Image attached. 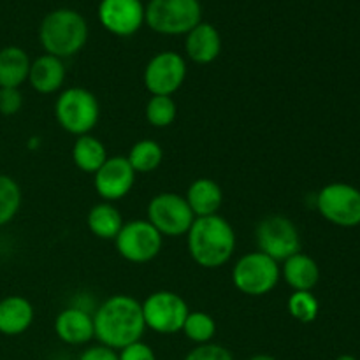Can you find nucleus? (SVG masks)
Returning <instances> with one entry per match:
<instances>
[{
  "label": "nucleus",
  "mask_w": 360,
  "mask_h": 360,
  "mask_svg": "<svg viewBox=\"0 0 360 360\" xmlns=\"http://www.w3.org/2000/svg\"><path fill=\"white\" fill-rule=\"evenodd\" d=\"M95 340L112 350H123L137 343L146 330L143 304L129 294L105 299L94 313Z\"/></svg>",
  "instance_id": "1"
},
{
  "label": "nucleus",
  "mask_w": 360,
  "mask_h": 360,
  "mask_svg": "<svg viewBox=\"0 0 360 360\" xmlns=\"http://www.w3.org/2000/svg\"><path fill=\"white\" fill-rule=\"evenodd\" d=\"M236 231L220 214L195 218L186 232V248L193 262L202 269H220L234 257Z\"/></svg>",
  "instance_id": "2"
},
{
  "label": "nucleus",
  "mask_w": 360,
  "mask_h": 360,
  "mask_svg": "<svg viewBox=\"0 0 360 360\" xmlns=\"http://www.w3.org/2000/svg\"><path fill=\"white\" fill-rule=\"evenodd\" d=\"M39 41L46 55L70 58L84 48L88 41V23L77 11L55 9L46 14L39 27Z\"/></svg>",
  "instance_id": "3"
},
{
  "label": "nucleus",
  "mask_w": 360,
  "mask_h": 360,
  "mask_svg": "<svg viewBox=\"0 0 360 360\" xmlns=\"http://www.w3.org/2000/svg\"><path fill=\"white\" fill-rule=\"evenodd\" d=\"M55 118L65 132L72 136H86L97 127L101 105L90 90L70 86L58 95L55 102Z\"/></svg>",
  "instance_id": "4"
},
{
  "label": "nucleus",
  "mask_w": 360,
  "mask_h": 360,
  "mask_svg": "<svg viewBox=\"0 0 360 360\" xmlns=\"http://www.w3.org/2000/svg\"><path fill=\"white\" fill-rule=\"evenodd\" d=\"M200 21L199 0H150L144 9V23L162 35H186Z\"/></svg>",
  "instance_id": "5"
},
{
  "label": "nucleus",
  "mask_w": 360,
  "mask_h": 360,
  "mask_svg": "<svg viewBox=\"0 0 360 360\" xmlns=\"http://www.w3.org/2000/svg\"><path fill=\"white\" fill-rule=\"evenodd\" d=\"M280 280V262L259 250L243 255L232 267V283L248 297H264L271 294Z\"/></svg>",
  "instance_id": "6"
},
{
  "label": "nucleus",
  "mask_w": 360,
  "mask_h": 360,
  "mask_svg": "<svg viewBox=\"0 0 360 360\" xmlns=\"http://www.w3.org/2000/svg\"><path fill=\"white\" fill-rule=\"evenodd\" d=\"M316 210L336 227H359L360 190L343 181L329 183L316 193Z\"/></svg>",
  "instance_id": "7"
},
{
  "label": "nucleus",
  "mask_w": 360,
  "mask_h": 360,
  "mask_svg": "<svg viewBox=\"0 0 360 360\" xmlns=\"http://www.w3.org/2000/svg\"><path fill=\"white\" fill-rule=\"evenodd\" d=\"M255 241L259 252L276 262H283L288 257L301 252V234L290 218L283 214H271L260 220L255 229Z\"/></svg>",
  "instance_id": "8"
},
{
  "label": "nucleus",
  "mask_w": 360,
  "mask_h": 360,
  "mask_svg": "<svg viewBox=\"0 0 360 360\" xmlns=\"http://www.w3.org/2000/svg\"><path fill=\"white\" fill-rule=\"evenodd\" d=\"M146 220L160 232L162 238H179L186 236L195 217L185 197L174 192H162L148 204Z\"/></svg>",
  "instance_id": "9"
},
{
  "label": "nucleus",
  "mask_w": 360,
  "mask_h": 360,
  "mask_svg": "<svg viewBox=\"0 0 360 360\" xmlns=\"http://www.w3.org/2000/svg\"><path fill=\"white\" fill-rule=\"evenodd\" d=\"M116 252L132 264H146L157 259L164 246V238L148 220L125 221L115 239Z\"/></svg>",
  "instance_id": "10"
},
{
  "label": "nucleus",
  "mask_w": 360,
  "mask_h": 360,
  "mask_svg": "<svg viewBox=\"0 0 360 360\" xmlns=\"http://www.w3.org/2000/svg\"><path fill=\"white\" fill-rule=\"evenodd\" d=\"M143 316L146 329L157 334H176L183 329L190 309L185 299L171 290L153 292L144 299Z\"/></svg>",
  "instance_id": "11"
},
{
  "label": "nucleus",
  "mask_w": 360,
  "mask_h": 360,
  "mask_svg": "<svg viewBox=\"0 0 360 360\" xmlns=\"http://www.w3.org/2000/svg\"><path fill=\"white\" fill-rule=\"evenodd\" d=\"M186 79V62L179 53L160 51L146 63L143 83L151 95L172 97Z\"/></svg>",
  "instance_id": "12"
},
{
  "label": "nucleus",
  "mask_w": 360,
  "mask_h": 360,
  "mask_svg": "<svg viewBox=\"0 0 360 360\" xmlns=\"http://www.w3.org/2000/svg\"><path fill=\"white\" fill-rule=\"evenodd\" d=\"M144 9L141 0H101L98 20L112 35L130 37L144 25Z\"/></svg>",
  "instance_id": "13"
},
{
  "label": "nucleus",
  "mask_w": 360,
  "mask_h": 360,
  "mask_svg": "<svg viewBox=\"0 0 360 360\" xmlns=\"http://www.w3.org/2000/svg\"><path fill=\"white\" fill-rule=\"evenodd\" d=\"M94 176L95 192L104 202H116L127 197L136 183V171L127 157H109Z\"/></svg>",
  "instance_id": "14"
},
{
  "label": "nucleus",
  "mask_w": 360,
  "mask_h": 360,
  "mask_svg": "<svg viewBox=\"0 0 360 360\" xmlns=\"http://www.w3.org/2000/svg\"><path fill=\"white\" fill-rule=\"evenodd\" d=\"M55 333L60 341L70 347L90 343L95 338L94 315L81 306L62 309L55 320Z\"/></svg>",
  "instance_id": "15"
},
{
  "label": "nucleus",
  "mask_w": 360,
  "mask_h": 360,
  "mask_svg": "<svg viewBox=\"0 0 360 360\" xmlns=\"http://www.w3.org/2000/svg\"><path fill=\"white\" fill-rule=\"evenodd\" d=\"M185 51L186 56L199 65L214 62L221 53V35L218 28L214 25L200 21L186 34Z\"/></svg>",
  "instance_id": "16"
},
{
  "label": "nucleus",
  "mask_w": 360,
  "mask_h": 360,
  "mask_svg": "<svg viewBox=\"0 0 360 360\" xmlns=\"http://www.w3.org/2000/svg\"><path fill=\"white\" fill-rule=\"evenodd\" d=\"M67 77L65 63L62 58L53 55H41L32 62L28 72V83L37 94L49 95L58 91L63 86Z\"/></svg>",
  "instance_id": "17"
},
{
  "label": "nucleus",
  "mask_w": 360,
  "mask_h": 360,
  "mask_svg": "<svg viewBox=\"0 0 360 360\" xmlns=\"http://www.w3.org/2000/svg\"><path fill=\"white\" fill-rule=\"evenodd\" d=\"M34 306L23 295H7L0 299V334L20 336L34 323Z\"/></svg>",
  "instance_id": "18"
},
{
  "label": "nucleus",
  "mask_w": 360,
  "mask_h": 360,
  "mask_svg": "<svg viewBox=\"0 0 360 360\" xmlns=\"http://www.w3.org/2000/svg\"><path fill=\"white\" fill-rule=\"evenodd\" d=\"M281 278L294 292H311L320 281V267L313 257L299 252L283 260Z\"/></svg>",
  "instance_id": "19"
},
{
  "label": "nucleus",
  "mask_w": 360,
  "mask_h": 360,
  "mask_svg": "<svg viewBox=\"0 0 360 360\" xmlns=\"http://www.w3.org/2000/svg\"><path fill=\"white\" fill-rule=\"evenodd\" d=\"M193 217H213L224 204V190L214 179L199 178L190 183L185 195Z\"/></svg>",
  "instance_id": "20"
},
{
  "label": "nucleus",
  "mask_w": 360,
  "mask_h": 360,
  "mask_svg": "<svg viewBox=\"0 0 360 360\" xmlns=\"http://www.w3.org/2000/svg\"><path fill=\"white\" fill-rule=\"evenodd\" d=\"M32 60L27 51L18 46L0 49V88H20L28 81Z\"/></svg>",
  "instance_id": "21"
},
{
  "label": "nucleus",
  "mask_w": 360,
  "mask_h": 360,
  "mask_svg": "<svg viewBox=\"0 0 360 360\" xmlns=\"http://www.w3.org/2000/svg\"><path fill=\"white\" fill-rule=\"evenodd\" d=\"M123 217L112 202L95 204L86 217V225L91 234L104 241H115L123 227Z\"/></svg>",
  "instance_id": "22"
},
{
  "label": "nucleus",
  "mask_w": 360,
  "mask_h": 360,
  "mask_svg": "<svg viewBox=\"0 0 360 360\" xmlns=\"http://www.w3.org/2000/svg\"><path fill=\"white\" fill-rule=\"evenodd\" d=\"M109 158L108 150H105V144L101 139H97L91 134L86 136L76 137L72 146V160L74 165L79 169L81 172H86V174H95L102 165L105 164V160Z\"/></svg>",
  "instance_id": "23"
},
{
  "label": "nucleus",
  "mask_w": 360,
  "mask_h": 360,
  "mask_svg": "<svg viewBox=\"0 0 360 360\" xmlns=\"http://www.w3.org/2000/svg\"><path fill=\"white\" fill-rule=\"evenodd\" d=\"M129 164L136 171V174H148L157 171L164 162V150L160 144L153 139H141L130 148Z\"/></svg>",
  "instance_id": "24"
},
{
  "label": "nucleus",
  "mask_w": 360,
  "mask_h": 360,
  "mask_svg": "<svg viewBox=\"0 0 360 360\" xmlns=\"http://www.w3.org/2000/svg\"><path fill=\"white\" fill-rule=\"evenodd\" d=\"M181 333L197 347L207 345L217 336V322L206 311H190L185 323H183Z\"/></svg>",
  "instance_id": "25"
},
{
  "label": "nucleus",
  "mask_w": 360,
  "mask_h": 360,
  "mask_svg": "<svg viewBox=\"0 0 360 360\" xmlns=\"http://www.w3.org/2000/svg\"><path fill=\"white\" fill-rule=\"evenodd\" d=\"M21 188L14 178L7 174H0V227L16 218L21 207Z\"/></svg>",
  "instance_id": "26"
},
{
  "label": "nucleus",
  "mask_w": 360,
  "mask_h": 360,
  "mask_svg": "<svg viewBox=\"0 0 360 360\" xmlns=\"http://www.w3.org/2000/svg\"><path fill=\"white\" fill-rule=\"evenodd\" d=\"M144 116H146L148 123L151 127H155V129H165V127H171L176 122L178 105H176L172 97L151 95L150 101L146 102V108H144Z\"/></svg>",
  "instance_id": "27"
},
{
  "label": "nucleus",
  "mask_w": 360,
  "mask_h": 360,
  "mask_svg": "<svg viewBox=\"0 0 360 360\" xmlns=\"http://www.w3.org/2000/svg\"><path fill=\"white\" fill-rule=\"evenodd\" d=\"M287 309L301 323L315 322L320 313V302L311 292H294L287 301Z\"/></svg>",
  "instance_id": "28"
},
{
  "label": "nucleus",
  "mask_w": 360,
  "mask_h": 360,
  "mask_svg": "<svg viewBox=\"0 0 360 360\" xmlns=\"http://www.w3.org/2000/svg\"><path fill=\"white\" fill-rule=\"evenodd\" d=\"M183 360H236L231 350H227L221 345L207 343V345H199V347L193 348L192 352L186 354V357Z\"/></svg>",
  "instance_id": "29"
},
{
  "label": "nucleus",
  "mask_w": 360,
  "mask_h": 360,
  "mask_svg": "<svg viewBox=\"0 0 360 360\" xmlns=\"http://www.w3.org/2000/svg\"><path fill=\"white\" fill-rule=\"evenodd\" d=\"M23 108V95L20 88H0V115L14 116Z\"/></svg>",
  "instance_id": "30"
},
{
  "label": "nucleus",
  "mask_w": 360,
  "mask_h": 360,
  "mask_svg": "<svg viewBox=\"0 0 360 360\" xmlns=\"http://www.w3.org/2000/svg\"><path fill=\"white\" fill-rule=\"evenodd\" d=\"M118 360H157V355L150 345L137 341V343H132L120 350Z\"/></svg>",
  "instance_id": "31"
},
{
  "label": "nucleus",
  "mask_w": 360,
  "mask_h": 360,
  "mask_svg": "<svg viewBox=\"0 0 360 360\" xmlns=\"http://www.w3.org/2000/svg\"><path fill=\"white\" fill-rule=\"evenodd\" d=\"M77 360H118V352L104 345H97V347L86 348Z\"/></svg>",
  "instance_id": "32"
},
{
  "label": "nucleus",
  "mask_w": 360,
  "mask_h": 360,
  "mask_svg": "<svg viewBox=\"0 0 360 360\" xmlns=\"http://www.w3.org/2000/svg\"><path fill=\"white\" fill-rule=\"evenodd\" d=\"M248 360H278V359L273 357V355H267V354H257V355H253V357H250Z\"/></svg>",
  "instance_id": "33"
},
{
  "label": "nucleus",
  "mask_w": 360,
  "mask_h": 360,
  "mask_svg": "<svg viewBox=\"0 0 360 360\" xmlns=\"http://www.w3.org/2000/svg\"><path fill=\"white\" fill-rule=\"evenodd\" d=\"M336 360H357L354 357V355H340Z\"/></svg>",
  "instance_id": "34"
}]
</instances>
